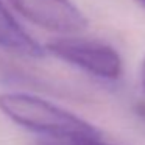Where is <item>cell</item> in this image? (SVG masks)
I'll list each match as a JSON object with an SVG mask.
<instances>
[{
    "label": "cell",
    "instance_id": "cell-6",
    "mask_svg": "<svg viewBox=\"0 0 145 145\" xmlns=\"http://www.w3.org/2000/svg\"><path fill=\"white\" fill-rule=\"evenodd\" d=\"M75 145H109V144H105L101 139H94V140H80V142H75Z\"/></svg>",
    "mask_w": 145,
    "mask_h": 145
},
{
    "label": "cell",
    "instance_id": "cell-2",
    "mask_svg": "<svg viewBox=\"0 0 145 145\" xmlns=\"http://www.w3.org/2000/svg\"><path fill=\"white\" fill-rule=\"evenodd\" d=\"M52 55L78 69L103 80H117L122 75V58L111 45L83 38H56L48 41Z\"/></svg>",
    "mask_w": 145,
    "mask_h": 145
},
{
    "label": "cell",
    "instance_id": "cell-4",
    "mask_svg": "<svg viewBox=\"0 0 145 145\" xmlns=\"http://www.w3.org/2000/svg\"><path fill=\"white\" fill-rule=\"evenodd\" d=\"M0 48L25 58H42L45 48L41 47L24 27L13 17L0 0Z\"/></svg>",
    "mask_w": 145,
    "mask_h": 145
},
{
    "label": "cell",
    "instance_id": "cell-7",
    "mask_svg": "<svg viewBox=\"0 0 145 145\" xmlns=\"http://www.w3.org/2000/svg\"><path fill=\"white\" fill-rule=\"evenodd\" d=\"M134 111L137 112V116L140 117L142 120H145V101H139V103L136 105Z\"/></svg>",
    "mask_w": 145,
    "mask_h": 145
},
{
    "label": "cell",
    "instance_id": "cell-1",
    "mask_svg": "<svg viewBox=\"0 0 145 145\" xmlns=\"http://www.w3.org/2000/svg\"><path fill=\"white\" fill-rule=\"evenodd\" d=\"M0 111L30 131L69 142L101 139L98 128L78 116L28 94H0Z\"/></svg>",
    "mask_w": 145,
    "mask_h": 145
},
{
    "label": "cell",
    "instance_id": "cell-8",
    "mask_svg": "<svg viewBox=\"0 0 145 145\" xmlns=\"http://www.w3.org/2000/svg\"><path fill=\"white\" fill-rule=\"evenodd\" d=\"M140 75H142V86H144V89H145V58H144V63H142V72H140Z\"/></svg>",
    "mask_w": 145,
    "mask_h": 145
},
{
    "label": "cell",
    "instance_id": "cell-5",
    "mask_svg": "<svg viewBox=\"0 0 145 145\" xmlns=\"http://www.w3.org/2000/svg\"><path fill=\"white\" fill-rule=\"evenodd\" d=\"M36 145H75V142L59 140V139H52V140H42V142H38Z\"/></svg>",
    "mask_w": 145,
    "mask_h": 145
},
{
    "label": "cell",
    "instance_id": "cell-9",
    "mask_svg": "<svg viewBox=\"0 0 145 145\" xmlns=\"http://www.w3.org/2000/svg\"><path fill=\"white\" fill-rule=\"evenodd\" d=\"M136 2H137V3L140 5V7H144V8H145V0H136Z\"/></svg>",
    "mask_w": 145,
    "mask_h": 145
},
{
    "label": "cell",
    "instance_id": "cell-3",
    "mask_svg": "<svg viewBox=\"0 0 145 145\" xmlns=\"http://www.w3.org/2000/svg\"><path fill=\"white\" fill-rule=\"evenodd\" d=\"M36 25L56 33H78L88 27L86 16L70 0H10Z\"/></svg>",
    "mask_w": 145,
    "mask_h": 145
}]
</instances>
